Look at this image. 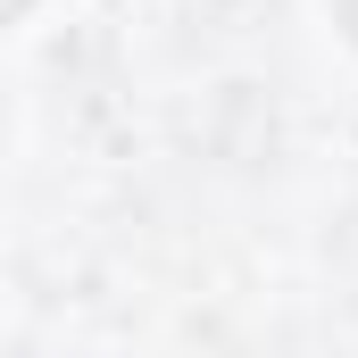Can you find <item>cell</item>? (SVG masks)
I'll use <instances>...</instances> for the list:
<instances>
[{"instance_id":"cell-1","label":"cell","mask_w":358,"mask_h":358,"mask_svg":"<svg viewBox=\"0 0 358 358\" xmlns=\"http://www.w3.org/2000/svg\"><path fill=\"white\" fill-rule=\"evenodd\" d=\"M334 17H342V34L358 42V0H334Z\"/></svg>"},{"instance_id":"cell-2","label":"cell","mask_w":358,"mask_h":358,"mask_svg":"<svg viewBox=\"0 0 358 358\" xmlns=\"http://www.w3.org/2000/svg\"><path fill=\"white\" fill-rule=\"evenodd\" d=\"M17 8H34V0H0V25H8V17H17Z\"/></svg>"}]
</instances>
